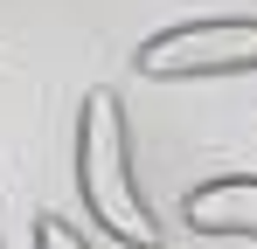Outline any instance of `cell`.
I'll list each match as a JSON object with an SVG mask.
<instances>
[{"label":"cell","mask_w":257,"mask_h":249,"mask_svg":"<svg viewBox=\"0 0 257 249\" xmlns=\"http://www.w3.org/2000/svg\"><path fill=\"white\" fill-rule=\"evenodd\" d=\"M35 249H90V236L70 228L63 214H35Z\"/></svg>","instance_id":"cell-4"},{"label":"cell","mask_w":257,"mask_h":249,"mask_svg":"<svg viewBox=\"0 0 257 249\" xmlns=\"http://www.w3.org/2000/svg\"><path fill=\"white\" fill-rule=\"evenodd\" d=\"M181 222L195 236H250L257 242V173H215L181 194Z\"/></svg>","instance_id":"cell-3"},{"label":"cell","mask_w":257,"mask_h":249,"mask_svg":"<svg viewBox=\"0 0 257 249\" xmlns=\"http://www.w3.org/2000/svg\"><path fill=\"white\" fill-rule=\"evenodd\" d=\"M77 201L84 214L125 249H160V222L139 194L132 173V124H125V97L111 83L84 90L77 104Z\"/></svg>","instance_id":"cell-1"},{"label":"cell","mask_w":257,"mask_h":249,"mask_svg":"<svg viewBox=\"0 0 257 249\" xmlns=\"http://www.w3.org/2000/svg\"><path fill=\"white\" fill-rule=\"evenodd\" d=\"M0 249H7V228H0Z\"/></svg>","instance_id":"cell-5"},{"label":"cell","mask_w":257,"mask_h":249,"mask_svg":"<svg viewBox=\"0 0 257 249\" xmlns=\"http://www.w3.org/2000/svg\"><path fill=\"white\" fill-rule=\"evenodd\" d=\"M132 70L153 83H195V76H250L257 70V21L250 14H202L174 21L132 48Z\"/></svg>","instance_id":"cell-2"}]
</instances>
